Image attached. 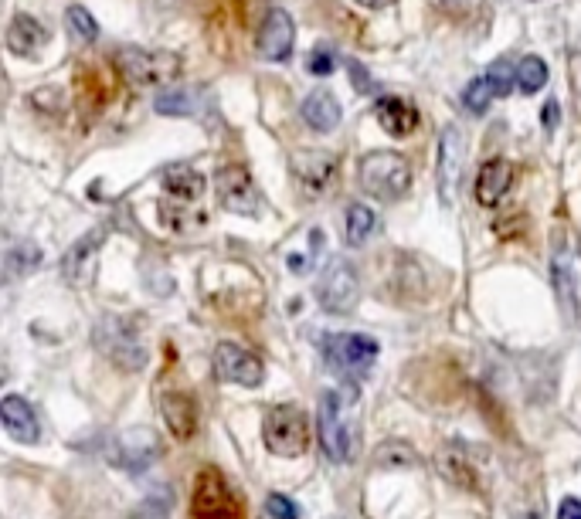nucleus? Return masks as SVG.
Here are the masks:
<instances>
[{"label": "nucleus", "mask_w": 581, "mask_h": 519, "mask_svg": "<svg viewBox=\"0 0 581 519\" xmlns=\"http://www.w3.org/2000/svg\"><path fill=\"white\" fill-rule=\"evenodd\" d=\"M361 184L371 197L391 204V201H401L405 190L412 187V170H408V160L401 153H391V150L367 153L361 163Z\"/></svg>", "instance_id": "obj_1"}, {"label": "nucleus", "mask_w": 581, "mask_h": 519, "mask_svg": "<svg viewBox=\"0 0 581 519\" xmlns=\"http://www.w3.org/2000/svg\"><path fill=\"white\" fill-rule=\"evenodd\" d=\"M116 68L123 79L140 89H153V85H170L177 82L184 62L170 51H140V48H123L116 58Z\"/></svg>", "instance_id": "obj_2"}, {"label": "nucleus", "mask_w": 581, "mask_h": 519, "mask_svg": "<svg viewBox=\"0 0 581 519\" xmlns=\"http://www.w3.org/2000/svg\"><path fill=\"white\" fill-rule=\"evenodd\" d=\"M96 346L102 350V357H109L116 367L130 370V374L133 370H143V363H147V350H143L133 319L106 316L96 326Z\"/></svg>", "instance_id": "obj_3"}, {"label": "nucleus", "mask_w": 581, "mask_h": 519, "mask_svg": "<svg viewBox=\"0 0 581 519\" xmlns=\"http://www.w3.org/2000/svg\"><path fill=\"white\" fill-rule=\"evenodd\" d=\"M266 445L279 458H299L310 448V421L293 404H279L266 414Z\"/></svg>", "instance_id": "obj_4"}, {"label": "nucleus", "mask_w": 581, "mask_h": 519, "mask_svg": "<svg viewBox=\"0 0 581 519\" xmlns=\"http://www.w3.org/2000/svg\"><path fill=\"white\" fill-rule=\"evenodd\" d=\"M357 296H361V282H357L354 265L340 255L330 258L316 279V299H320L323 313L344 316L357 306Z\"/></svg>", "instance_id": "obj_5"}, {"label": "nucleus", "mask_w": 581, "mask_h": 519, "mask_svg": "<svg viewBox=\"0 0 581 519\" xmlns=\"http://www.w3.org/2000/svg\"><path fill=\"white\" fill-rule=\"evenodd\" d=\"M320 350L323 360L344 377H361L378 360V343L364 333H330L320 340Z\"/></svg>", "instance_id": "obj_6"}, {"label": "nucleus", "mask_w": 581, "mask_h": 519, "mask_svg": "<svg viewBox=\"0 0 581 519\" xmlns=\"http://www.w3.org/2000/svg\"><path fill=\"white\" fill-rule=\"evenodd\" d=\"M320 445L330 462L337 465H347L350 455H354V435L344 421V401L333 391L320 397Z\"/></svg>", "instance_id": "obj_7"}, {"label": "nucleus", "mask_w": 581, "mask_h": 519, "mask_svg": "<svg viewBox=\"0 0 581 519\" xmlns=\"http://www.w3.org/2000/svg\"><path fill=\"white\" fill-rule=\"evenodd\" d=\"M194 516L198 519H238L242 506H238L235 492L221 479L218 469H204L194 482Z\"/></svg>", "instance_id": "obj_8"}, {"label": "nucleus", "mask_w": 581, "mask_h": 519, "mask_svg": "<svg viewBox=\"0 0 581 519\" xmlns=\"http://www.w3.org/2000/svg\"><path fill=\"white\" fill-rule=\"evenodd\" d=\"M215 187H218V201L225 211L242 214V218L259 214L262 197H259V187H255V180L249 177V170L245 167H235V163L221 167L218 177H215Z\"/></svg>", "instance_id": "obj_9"}, {"label": "nucleus", "mask_w": 581, "mask_h": 519, "mask_svg": "<svg viewBox=\"0 0 581 519\" xmlns=\"http://www.w3.org/2000/svg\"><path fill=\"white\" fill-rule=\"evenodd\" d=\"M215 374L225 380V384L238 387H259L266 380V367L255 353L242 350L235 343H218L215 350Z\"/></svg>", "instance_id": "obj_10"}, {"label": "nucleus", "mask_w": 581, "mask_h": 519, "mask_svg": "<svg viewBox=\"0 0 581 519\" xmlns=\"http://www.w3.org/2000/svg\"><path fill=\"white\" fill-rule=\"evenodd\" d=\"M293 177L306 190V197L330 194L333 180H337V157L323 150H299L293 157Z\"/></svg>", "instance_id": "obj_11"}, {"label": "nucleus", "mask_w": 581, "mask_h": 519, "mask_svg": "<svg viewBox=\"0 0 581 519\" xmlns=\"http://www.w3.org/2000/svg\"><path fill=\"white\" fill-rule=\"evenodd\" d=\"M551 282H554V292H558V302H561V306L575 313V306H578V289H581L578 255H575V248H571L561 235L554 238V248H551Z\"/></svg>", "instance_id": "obj_12"}, {"label": "nucleus", "mask_w": 581, "mask_h": 519, "mask_svg": "<svg viewBox=\"0 0 581 519\" xmlns=\"http://www.w3.org/2000/svg\"><path fill=\"white\" fill-rule=\"evenodd\" d=\"M463 157H466L463 136H459L456 126H446V133L439 140V167H435L442 204H452V197H456V187L463 180Z\"/></svg>", "instance_id": "obj_13"}, {"label": "nucleus", "mask_w": 581, "mask_h": 519, "mask_svg": "<svg viewBox=\"0 0 581 519\" xmlns=\"http://www.w3.org/2000/svg\"><path fill=\"white\" fill-rule=\"evenodd\" d=\"M293 41H296V24L283 7H272L259 28V55L266 62H286L293 55Z\"/></svg>", "instance_id": "obj_14"}, {"label": "nucleus", "mask_w": 581, "mask_h": 519, "mask_svg": "<svg viewBox=\"0 0 581 519\" xmlns=\"http://www.w3.org/2000/svg\"><path fill=\"white\" fill-rule=\"evenodd\" d=\"M99 241H102V231H92V235L79 238L72 248H68V255L62 258V272L72 285H89L92 282L96 258H99Z\"/></svg>", "instance_id": "obj_15"}, {"label": "nucleus", "mask_w": 581, "mask_h": 519, "mask_svg": "<svg viewBox=\"0 0 581 519\" xmlns=\"http://www.w3.org/2000/svg\"><path fill=\"white\" fill-rule=\"evenodd\" d=\"M0 421H4V431L11 435L14 441H38L41 428H38V414L24 397L17 394H7L4 401H0Z\"/></svg>", "instance_id": "obj_16"}, {"label": "nucleus", "mask_w": 581, "mask_h": 519, "mask_svg": "<svg viewBox=\"0 0 581 519\" xmlns=\"http://www.w3.org/2000/svg\"><path fill=\"white\" fill-rule=\"evenodd\" d=\"M514 187V163L510 160H490L483 163L480 177H476V201L483 207H497L507 190Z\"/></svg>", "instance_id": "obj_17"}, {"label": "nucleus", "mask_w": 581, "mask_h": 519, "mask_svg": "<svg viewBox=\"0 0 581 519\" xmlns=\"http://www.w3.org/2000/svg\"><path fill=\"white\" fill-rule=\"evenodd\" d=\"M160 411H164V421L170 428V435L177 441L194 438V428H198V411H194V401L181 391H167L160 397Z\"/></svg>", "instance_id": "obj_18"}, {"label": "nucleus", "mask_w": 581, "mask_h": 519, "mask_svg": "<svg viewBox=\"0 0 581 519\" xmlns=\"http://www.w3.org/2000/svg\"><path fill=\"white\" fill-rule=\"evenodd\" d=\"M157 452H160L157 435H150V431H126L116 445V465H123V469H147L157 458Z\"/></svg>", "instance_id": "obj_19"}, {"label": "nucleus", "mask_w": 581, "mask_h": 519, "mask_svg": "<svg viewBox=\"0 0 581 519\" xmlns=\"http://www.w3.org/2000/svg\"><path fill=\"white\" fill-rule=\"evenodd\" d=\"M299 112H303L306 126H313L316 133H330V129L340 126V116H344V109H340V102L333 99V92L327 89H316L303 99V106H299Z\"/></svg>", "instance_id": "obj_20"}, {"label": "nucleus", "mask_w": 581, "mask_h": 519, "mask_svg": "<svg viewBox=\"0 0 581 519\" xmlns=\"http://www.w3.org/2000/svg\"><path fill=\"white\" fill-rule=\"evenodd\" d=\"M374 112H378V123L388 136H408L412 129L418 126V112L412 102L398 99V95H384V99H378V106H374Z\"/></svg>", "instance_id": "obj_21"}, {"label": "nucleus", "mask_w": 581, "mask_h": 519, "mask_svg": "<svg viewBox=\"0 0 581 519\" xmlns=\"http://www.w3.org/2000/svg\"><path fill=\"white\" fill-rule=\"evenodd\" d=\"M45 41H48V31L28 14H17L11 21V28H7V48H11L14 55H34Z\"/></svg>", "instance_id": "obj_22"}, {"label": "nucleus", "mask_w": 581, "mask_h": 519, "mask_svg": "<svg viewBox=\"0 0 581 519\" xmlns=\"http://www.w3.org/2000/svg\"><path fill=\"white\" fill-rule=\"evenodd\" d=\"M164 187L177 201H198L204 194V177L194 167H187V163H174V167L164 170Z\"/></svg>", "instance_id": "obj_23"}, {"label": "nucleus", "mask_w": 581, "mask_h": 519, "mask_svg": "<svg viewBox=\"0 0 581 519\" xmlns=\"http://www.w3.org/2000/svg\"><path fill=\"white\" fill-rule=\"evenodd\" d=\"M374 228H378V218H374V211L367 204H350L347 207V221H344V238L347 245H364L367 238L374 235Z\"/></svg>", "instance_id": "obj_24"}, {"label": "nucleus", "mask_w": 581, "mask_h": 519, "mask_svg": "<svg viewBox=\"0 0 581 519\" xmlns=\"http://www.w3.org/2000/svg\"><path fill=\"white\" fill-rule=\"evenodd\" d=\"M41 265V248L38 245H14L11 252H7V279H21V275L34 272V268Z\"/></svg>", "instance_id": "obj_25"}, {"label": "nucleus", "mask_w": 581, "mask_h": 519, "mask_svg": "<svg viewBox=\"0 0 581 519\" xmlns=\"http://www.w3.org/2000/svg\"><path fill=\"white\" fill-rule=\"evenodd\" d=\"M65 21H68V31H72V38L79 41V45H92V41L99 38V24H96V17H92L85 7H68V14H65Z\"/></svg>", "instance_id": "obj_26"}, {"label": "nucleus", "mask_w": 581, "mask_h": 519, "mask_svg": "<svg viewBox=\"0 0 581 519\" xmlns=\"http://www.w3.org/2000/svg\"><path fill=\"white\" fill-rule=\"evenodd\" d=\"M517 82H520V92H527V95L537 92V89H544V82H548V65H544L541 58H534V55L520 58Z\"/></svg>", "instance_id": "obj_27"}, {"label": "nucleus", "mask_w": 581, "mask_h": 519, "mask_svg": "<svg viewBox=\"0 0 581 519\" xmlns=\"http://www.w3.org/2000/svg\"><path fill=\"white\" fill-rule=\"evenodd\" d=\"M497 99V92H493V85H490V79H473L463 89V106L473 112V116H483L486 109H490V102Z\"/></svg>", "instance_id": "obj_28"}, {"label": "nucleus", "mask_w": 581, "mask_h": 519, "mask_svg": "<svg viewBox=\"0 0 581 519\" xmlns=\"http://www.w3.org/2000/svg\"><path fill=\"white\" fill-rule=\"evenodd\" d=\"M157 112L160 116H194V95L187 92H164L157 99Z\"/></svg>", "instance_id": "obj_29"}, {"label": "nucleus", "mask_w": 581, "mask_h": 519, "mask_svg": "<svg viewBox=\"0 0 581 519\" xmlns=\"http://www.w3.org/2000/svg\"><path fill=\"white\" fill-rule=\"evenodd\" d=\"M374 462L384 469H401V465H415V452L408 445H381L374 452Z\"/></svg>", "instance_id": "obj_30"}, {"label": "nucleus", "mask_w": 581, "mask_h": 519, "mask_svg": "<svg viewBox=\"0 0 581 519\" xmlns=\"http://www.w3.org/2000/svg\"><path fill=\"white\" fill-rule=\"evenodd\" d=\"M486 79H490L497 95H510V89H514V82H517V68L510 62H493L490 72H486Z\"/></svg>", "instance_id": "obj_31"}, {"label": "nucleus", "mask_w": 581, "mask_h": 519, "mask_svg": "<svg viewBox=\"0 0 581 519\" xmlns=\"http://www.w3.org/2000/svg\"><path fill=\"white\" fill-rule=\"evenodd\" d=\"M266 509L272 519H299V509L289 496H283V492H272V496L266 499Z\"/></svg>", "instance_id": "obj_32"}, {"label": "nucleus", "mask_w": 581, "mask_h": 519, "mask_svg": "<svg viewBox=\"0 0 581 519\" xmlns=\"http://www.w3.org/2000/svg\"><path fill=\"white\" fill-rule=\"evenodd\" d=\"M306 68L316 75V79H327V75L337 68V62H333V51H323V48H316L313 55H310V62H306Z\"/></svg>", "instance_id": "obj_33"}, {"label": "nucleus", "mask_w": 581, "mask_h": 519, "mask_svg": "<svg viewBox=\"0 0 581 519\" xmlns=\"http://www.w3.org/2000/svg\"><path fill=\"white\" fill-rule=\"evenodd\" d=\"M558 519H581V499H575V496H565V499H561Z\"/></svg>", "instance_id": "obj_34"}, {"label": "nucleus", "mask_w": 581, "mask_h": 519, "mask_svg": "<svg viewBox=\"0 0 581 519\" xmlns=\"http://www.w3.org/2000/svg\"><path fill=\"white\" fill-rule=\"evenodd\" d=\"M350 79L357 82V89H361V92H371V79H367V72H364L361 62H350Z\"/></svg>", "instance_id": "obj_35"}, {"label": "nucleus", "mask_w": 581, "mask_h": 519, "mask_svg": "<svg viewBox=\"0 0 581 519\" xmlns=\"http://www.w3.org/2000/svg\"><path fill=\"white\" fill-rule=\"evenodd\" d=\"M541 123H544V129H548V133H551L554 126H558V102H554V99L541 109Z\"/></svg>", "instance_id": "obj_36"}, {"label": "nucleus", "mask_w": 581, "mask_h": 519, "mask_svg": "<svg viewBox=\"0 0 581 519\" xmlns=\"http://www.w3.org/2000/svg\"><path fill=\"white\" fill-rule=\"evenodd\" d=\"M361 7H367V11H381V7H391L395 0H357Z\"/></svg>", "instance_id": "obj_37"}, {"label": "nucleus", "mask_w": 581, "mask_h": 519, "mask_svg": "<svg viewBox=\"0 0 581 519\" xmlns=\"http://www.w3.org/2000/svg\"><path fill=\"white\" fill-rule=\"evenodd\" d=\"M133 519H160V516L153 513V509H140V513H136Z\"/></svg>", "instance_id": "obj_38"}, {"label": "nucleus", "mask_w": 581, "mask_h": 519, "mask_svg": "<svg viewBox=\"0 0 581 519\" xmlns=\"http://www.w3.org/2000/svg\"><path fill=\"white\" fill-rule=\"evenodd\" d=\"M446 4H452V7H459V4H469V0H446Z\"/></svg>", "instance_id": "obj_39"}, {"label": "nucleus", "mask_w": 581, "mask_h": 519, "mask_svg": "<svg viewBox=\"0 0 581 519\" xmlns=\"http://www.w3.org/2000/svg\"><path fill=\"white\" fill-rule=\"evenodd\" d=\"M531 519H537V516H531Z\"/></svg>", "instance_id": "obj_40"}]
</instances>
